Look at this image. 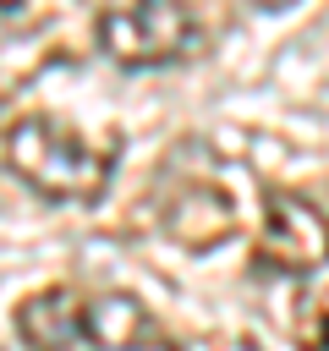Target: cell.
Segmentation results:
<instances>
[{"label": "cell", "mask_w": 329, "mask_h": 351, "mask_svg": "<svg viewBox=\"0 0 329 351\" xmlns=\"http://www.w3.org/2000/svg\"><path fill=\"white\" fill-rule=\"evenodd\" d=\"M197 44V16L192 0H104L99 5V49L126 66H175Z\"/></svg>", "instance_id": "cell-3"}, {"label": "cell", "mask_w": 329, "mask_h": 351, "mask_svg": "<svg viewBox=\"0 0 329 351\" xmlns=\"http://www.w3.org/2000/svg\"><path fill=\"white\" fill-rule=\"evenodd\" d=\"M291 340H296V351H329V285H313L296 296Z\"/></svg>", "instance_id": "cell-6"}, {"label": "cell", "mask_w": 329, "mask_h": 351, "mask_svg": "<svg viewBox=\"0 0 329 351\" xmlns=\"http://www.w3.org/2000/svg\"><path fill=\"white\" fill-rule=\"evenodd\" d=\"M5 165L44 203H93L115 176V137L93 143L55 115H16L5 126Z\"/></svg>", "instance_id": "cell-2"}, {"label": "cell", "mask_w": 329, "mask_h": 351, "mask_svg": "<svg viewBox=\"0 0 329 351\" xmlns=\"http://www.w3.org/2000/svg\"><path fill=\"white\" fill-rule=\"evenodd\" d=\"M252 263L263 274H318L329 263V214L313 197H302V192L263 186Z\"/></svg>", "instance_id": "cell-4"}, {"label": "cell", "mask_w": 329, "mask_h": 351, "mask_svg": "<svg viewBox=\"0 0 329 351\" xmlns=\"http://www.w3.org/2000/svg\"><path fill=\"white\" fill-rule=\"evenodd\" d=\"M16 335L27 351H181L175 335L126 291H71L44 285L16 302Z\"/></svg>", "instance_id": "cell-1"}, {"label": "cell", "mask_w": 329, "mask_h": 351, "mask_svg": "<svg viewBox=\"0 0 329 351\" xmlns=\"http://www.w3.org/2000/svg\"><path fill=\"white\" fill-rule=\"evenodd\" d=\"M258 11H285V5H296V0H252Z\"/></svg>", "instance_id": "cell-7"}, {"label": "cell", "mask_w": 329, "mask_h": 351, "mask_svg": "<svg viewBox=\"0 0 329 351\" xmlns=\"http://www.w3.org/2000/svg\"><path fill=\"white\" fill-rule=\"evenodd\" d=\"M159 230L192 252H208L236 230V208L214 181H175L159 203Z\"/></svg>", "instance_id": "cell-5"}]
</instances>
